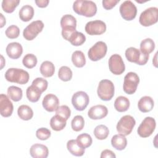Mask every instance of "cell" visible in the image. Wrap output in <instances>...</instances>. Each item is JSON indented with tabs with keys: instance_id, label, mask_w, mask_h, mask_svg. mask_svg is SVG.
<instances>
[{
	"instance_id": "1",
	"label": "cell",
	"mask_w": 158,
	"mask_h": 158,
	"mask_svg": "<svg viewBox=\"0 0 158 158\" xmlns=\"http://www.w3.org/2000/svg\"><path fill=\"white\" fill-rule=\"evenodd\" d=\"M73 9L77 14L86 17H93L97 12L96 4L92 1L77 0L73 2Z\"/></svg>"
},
{
	"instance_id": "2",
	"label": "cell",
	"mask_w": 158,
	"mask_h": 158,
	"mask_svg": "<svg viewBox=\"0 0 158 158\" xmlns=\"http://www.w3.org/2000/svg\"><path fill=\"white\" fill-rule=\"evenodd\" d=\"M5 78L7 81L12 83L23 85L29 80V73L21 69L10 68L5 73Z\"/></svg>"
},
{
	"instance_id": "3",
	"label": "cell",
	"mask_w": 158,
	"mask_h": 158,
	"mask_svg": "<svg viewBox=\"0 0 158 158\" xmlns=\"http://www.w3.org/2000/svg\"><path fill=\"white\" fill-rule=\"evenodd\" d=\"M114 85L112 81L104 79L101 80L99 83L97 93L101 100L110 101L114 96Z\"/></svg>"
},
{
	"instance_id": "4",
	"label": "cell",
	"mask_w": 158,
	"mask_h": 158,
	"mask_svg": "<svg viewBox=\"0 0 158 158\" xmlns=\"http://www.w3.org/2000/svg\"><path fill=\"white\" fill-rule=\"evenodd\" d=\"M125 57L129 62L139 65H145L149 59L148 54H145L139 49L133 47H130L126 49Z\"/></svg>"
},
{
	"instance_id": "5",
	"label": "cell",
	"mask_w": 158,
	"mask_h": 158,
	"mask_svg": "<svg viewBox=\"0 0 158 158\" xmlns=\"http://www.w3.org/2000/svg\"><path fill=\"white\" fill-rule=\"evenodd\" d=\"M158 20V9L151 7L146 9L141 12L139 18L140 24L144 27L151 26Z\"/></svg>"
},
{
	"instance_id": "6",
	"label": "cell",
	"mask_w": 158,
	"mask_h": 158,
	"mask_svg": "<svg viewBox=\"0 0 158 158\" xmlns=\"http://www.w3.org/2000/svg\"><path fill=\"white\" fill-rule=\"evenodd\" d=\"M136 124L135 118L130 115H126L121 117L117 124V131L120 134L127 136L131 133Z\"/></svg>"
},
{
	"instance_id": "7",
	"label": "cell",
	"mask_w": 158,
	"mask_h": 158,
	"mask_svg": "<svg viewBox=\"0 0 158 158\" xmlns=\"http://www.w3.org/2000/svg\"><path fill=\"white\" fill-rule=\"evenodd\" d=\"M139 83L138 75L133 72L127 73L124 77L123 89L125 93L128 94H132L136 91L137 87Z\"/></svg>"
},
{
	"instance_id": "8",
	"label": "cell",
	"mask_w": 158,
	"mask_h": 158,
	"mask_svg": "<svg viewBox=\"0 0 158 158\" xmlns=\"http://www.w3.org/2000/svg\"><path fill=\"white\" fill-rule=\"evenodd\" d=\"M107 46L106 43L102 41L96 42L88 51V56L92 61H98L102 59L106 54Z\"/></svg>"
},
{
	"instance_id": "9",
	"label": "cell",
	"mask_w": 158,
	"mask_h": 158,
	"mask_svg": "<svg viewBox=\"0 0 158 158\" xmlns=\"http://www.w3.org/2000/svg\"><path fill=\"white\" fill-rule=\"evenodd\" d=\"M156 126L155 119L151 117H146L138 127L137 133L142 138L149 137L154 131Z\"/></svg>"
},
{
	"instance_id": "10",
	"label": "cell",
	"mask_w": 158,
	"mask_h": 158,
	"mask_svg": "<svg viewBox=\"0 0 158 158\" xmlns=\"http://www.w3.org/2000/svg\"><path fill=\"white\" fill-rule=\"evenodd\" d=\"M44 23L41 20L33 21L23 30V36L25 40L31 41L42 31Z\"/></svg>"
},
{
	"instance_id": "11",
	"label": "cell",
	"mask_w": 158,
	"mask_h": 158,
	"mask_svg": "<svg viewBox=\"0 0 158 158\" xmlns=\"http://www.w3.org/2000/svg\"><path fill=\"white\" fill-rule=\"evenodd\" d=\"M122 17L127 21L133 20L137 14V8L136 6L130 0H127L122 3L119 8Z\"/></svg>"
},
{
	"instance_id": "12",
	"label": "cell",
	"mask_w": 158,
	"mask_h": 158,
	"mask_svg": "<svg viewBox=\"0 0 158 158\" xmlns=\"http://www.w3.org/2000/svg\"><path fill=\"white\" fill-rule=\"evenodd\" d=\"M88 95L84 91H80L74 93L72 98V104L74 108L78 111H82L86 109L89 104Z\"/></svg>"
},
{
	"instance_id": "13",
	"label": "cell",
	"mask_w": 158,
	"mask_h": 158,
	"mask_svg": "<svg viewBox=\"0 0 158 158\" xmlns=\"http://www.w3.org/2000/svg\"><path fill=\"white\" fill-rule=\"evenodd\" d=\"M109 68L114 75H118L123 73L125 70V66L122 57L117 54L112 55L109 59Z\"/></svg>"
},
{
	"instance_id": "14",
	"label": "cell",
	"mask_w": 158,
	"mask_h": 158,
	"mask_svg": "<svg viewBox=\"0 0 158 158\" xmlns=\"http://www.w3.org/2000/svg\"><path fill=\"white\" fill-rule=\"evenodd\" d=\"M85 30L89 35H100L106 31V25L99 20L89 21L86 23Z\"/></svg>"
},
{
	"instance_id": "15",
	"label": "cell",
	"mask_w": 158,
	"mask_h": 158,
	"mask_svg": "<svg viewBox=\"0 0 158 158\" xmlns=\"http://www.w3.org/2000/svg\"><path fill=\"white\" fill-rule=\"evenodd\" d=\"M14 106L9 98L4 94L0 95V113L4 117H10L13 112Z\"/></svg>"
},
{
	"instance_id": "16",
	"label": "cell",
	"mask_w": 158,
	"mask_h": 158,
	"mask_svg": "<svg viewBox=\"0 0 158 158\" xmlns=\"http://www.w3.org/2000/svg\"><path fill=\"white\" fill-rule=\"evenodd\" d=\"M43 107L48 112L56 111L59 105V100L58 98L53 94H48L46 95L42 101Z\"/></svg>"
},
{
	"instance_id": "17",
	"label": "cell",
	"mask_w": 158,
	"mask_h": 158,
	"mask_svg": "<svg viewBox=\"0 0 158 158\" xmlns=\"http://www.w3.org/2000/svg\"><path fill=\"white\" fill-rule=\"evenodd\" d=\"M108 114L107 108L101 104L96 105L91 107L88 112V117L93 120H99L104 118Z\"/></svg>"
},
{
	"instance_id": "18",
	"label": "cell",
	"mask_w": 158,
	"mask_h": 158,
	"mask_svg": "<svg viewBox=\"0 0 158 158\" xmlns=\"http://www.w3.org/2000/svg\"><path fill=\"white\" fill-rule=\"evenodd\" d=\"M6 51L10 58L17 59L21 56L23 52V48L19 43L12 42L8 44Z\"/></svg>"
},
{
	"instance_id": "19",
	"label": "cell",
	"mask_w": 158,
	"mask_h": 158,
	"mask_svg": "<svg viewBox=\"0 0 158 158\" xmlns=\"http://www.w3.org/2000/svg\"><path fill=\"white\" fill-rule=\"evenodd\" d=\"M30 153L34 158H46L49 154L47 146L41 144H33L30 149Z\"/></svg>"
},
{
	"instance_id": "20",
	"label": "cell",
	"mask_w": 158,
	"mask_h": 158,
	"mask_svg": "<svg viewBox=\"0 0 158 158\" xmlns=\"http://www.w3.org/2000/svg\"><path fill=\"white\" fill-rule=\"evenodd\" d=\"M154 106V102L152 98L148 96H145L139 100L138 102V107L139 110L144 113L152 110Z\"/></svg>"
},
{
	"instance_id": "21",
	"label": "cell",
	"mask_w": 158,
	"mask_h": 158,
	"mask_svg": "<svg viewBox=\"0 0 158 158\" xmlns=\"http://www.w3.org/2000/svg\"><path fill=\"white\" fill-rule=\"evenodd\" d=\"M60 26L62 30H76L77 20L70 14H66L60 19Z\"/></svg>"
},
{
	"instance_id": "22",
	"label": "cell",
	"mask_w": 158,
	"mask_h": 158,
	"mask_svg": "<svg viewBox=\"0 0 158 158\" xmlns=\"http://www.w3.org/2000/svg\"><path fill=\"white\" fill-rule=\"evenodd\" d=\"M67 148L72 155L77 157L82 156L85 152V148L81 147L76 139H70L67 143Z\"/></svg>"
},
{
	"instance_id": "23",
	"label": "cell",
	"mask_w": 158,
	"mask_h": 158,
	"mask_svg": "<svg viewBox=\"0 0 158 158\" xmlns=\"http://www.w3.org/2000/svg\"><path fill=\"white\" fill-rule=\"evenodd\" d=\"M111 144L117 150H123L127 145V140L125 136L122 134L115 135L111 139Z\"/></svg>"
},
{
	"instance_id": "24",
	"label": "cell",
	"mask_w": 158,
	"mask_h": 158,
	"mask_svg": "<svg viewBox=\"0 0 158 158\" xmlns=\"http://www.w3.org/2000/svg\"><path fill=\"white\" fill-rule=\"evenodd\" d=\"M67 120L62 117L56 114L50 120V126L54 131L62 130L66 126Z\"/></svg>"
},
{
	"instance_id": "25",
	"label": "cell",
	"mask_w": 158,
	"mask_h": 158,
	"mask_svg": "<svg viewBox=\"0 0 158 158\" xmlns=\"http://www.w3.org/2000/svg\"><path fill=\"white\" fill-rule=\"evenodd\" d=\"M114 107L119 112H125L130 107V101L125 96H118L115 100Z\"/></svg>"
},
{
	"instance_id": "26",
	"label": "cell",
	"mask_w": 158,
	"mask_h": 158,
	"mask_svg": "<svg viewBox=\"0 0 158 158\" xmlns=\"http://www.w3.org/2000/svg\"><path fill=\"white\" fill-rule=\"evenodd\" d=\"M19 14L22 21L28 22L33 17L34 9L30 5H25L20 9Z\"/></svg>"
},
{
	"instance_id": "27",
	"label": "cell",
	"mask_w": 158,
	"mask_h": 158,
	"mask_svg": "<svg viewBox=\"0 0 158 158\" xmlns=\"http://www.w3.org/2000/svg\"><path fill=\"white\" fill-rule=\"evenodd\" d=\"M40 70L41 74L43 77L48 78L54 75L55 72V67L51 62L46 60L41 64Z\"/></svg>"
},
{
	"instance_id": "28",
	"label": "cell",
	"mask_w": 158,
	"mask_h": 158,
	"mask_svg": "<svg viewBox=\"0 0 158 158\" xmlns=\"http://www.w3.org/2000/svg\"><path fill=\"white\" fill-rule=\"evenodd\" d=\"M17 114L20 118L23 120H29L33 116V111L31 108L27 105H21L17 110Z\"/></svg>"
},
{
	"instance_id": "29",
	"label": "cell",
	"mask_w": 158,
	"mask_h": 158,
	"mask_svg": "<svg viewBox=\"0 0 158 158\" xmlns=\"http://www.w3.org/2000/svg\"><path fill=\"white\" fill-rule=\"evenodd\" d=\"M72 61L73 65L78 68L83 67L86 64V59L83 52L81 51H75L72 55Z\"/></svg>"
},
{
	"instance_id": "30",
	"label": "cell",
	"mask_w": 158,
	"mask_h": 158,
	"mask_svg": "<svg viewBox=\"0 0 158 158\" xmlns=\"http://www.w3.org/2000/svg\"><path fill=\"white\" fill-rule=\"evenodd\" d=\"M155 48L154 41L151 38H146L140 43V51L145 54H149Z\"/></svg>"
},
{
	"instance_id": "31",
	"label": "cell",
	"mask_w": 158,
	"mask_h": 158,
	"mask_svg": "<svg viewBox=\"0 0 158 158\" xmlns=\"http://www.w3.org/2000/svg\"><path fill=\"white\" fill-rule=\"evenodd\" d=\"M22 89L17 86H10L7 88L8 97L13 101L17 102L20 101L22 98Z\"/></svg>"
},
{
	"instance_id": "32",
	"label": "cell",
	"mask_w": 158,
	"mask_h": 158,
	"mask_svg": "<svg viewBox=\"0 0 158 158\" xmlns=\"http://www.w3.org/2000/svg\"><path fill=\"white\" fill-rule=\"evenodd\" d=\"M41 93H42L39 89H38L33 85L28 86L26 91L27 97L28 99L31 102H36L38 101L41 97Z\"/></svg>"
},
{
	"instance_id": "33",
	"label": "cell",
	"mask_w": 158,
	"mask_h": 158,
	"mask_svg": "<svg viewBox=\"0 0 158 158\" xmlns=\"http://www.w3.org/2000/svg\"><path fill=\"white\" fill-rule=\"evenodd\" d=\"M86 41V36L81 32L75 31L70 36L68 41H69L72 45L78 46L82 45Z\"/></svg>"
},
{
	"instance_id": "34",
	"label": "cell",
	"mask_w": 158,
	"mask_h": 158,
	"mask_svg": "<svg viewBox=\"0 0 158 158\" xmlns=\"http://www.w3.org/2000/svg\"><path fill=\"white\" fill-rule=\"evenodd\" d=\"M109 134V128L104 125H99L96 126L94 130V135L95 137L100 140L106 139Z\"/></svg>"
},
{
	"instance_id": "35",
	"label": "cell",
	"mask_w": 158,
	"mask_h": 158,
	"mask_svg": "<svg viewBox=\"0 0 158 158\" xmlns=\"http://www.w3.org/2000/svg\"><path fill=\"white\" fill-rule=\"evenodd\" d=\"M20 3L19 0H3L1 6L3 10L7 13H12Z\"/></svg>"
},
{
	"instance_id": "36",
	"label": "cell",
	"mask_w": 158,
	"mask_h": 158,
	"mask_svg": "<svg viewBox=\"0 0 158 158\" xmlns=\"http://www.w3.org/2000/svg\"><path fill=\"white\" fill-rule=\"evenodd\" d=\"M77 141L78 144L83 148H87L89 147L93 143L91 136L88 133H82L79 135L77 138Z\"/></svg>"
},
{
	"instance_id": "37",
	"label": "cell",
	"mask_w": 158,
	"mask_h": 158,
	"mask_svg": "<svg viewBox=\"0 0 158 158\" xmlns=\"http://www.w3.org/2000/svg\"><path fill=\"white\" fill-rule=\"evenodd\" d=\"M58 77L63 81H70L72 78V71L67 66H62L58 71Z\"/></svg>"
},
{
	"instance_id": "38",
	"label": "cell",
	"mask_w": 158,
	"mask_h": 158,
	"mask_svg": "<svg viewBox=\"0 0 158 158\" xmlns=\"http://www.w3.org/2000/svg\"><path fill=\"white\" fill-rule=\"evenodd\" d=\"M71 126L73 131H81L85 126L84 118L81 115L75 116L71 122Z\"/></svg>"
},
{
	"instance_id": "39",
	"label": "cell",
	"mask_w": 158,
	"mask_h": 158,
	"mask_svg": "<svg viewBox=\"0 0 158 158\" xmlns=\"http://www.w3.org/2000/svg\"><path fill=\"white\" fill-rule=\"evenodd\" d=\"M22 63L25 67L32 69L35 67L37 64V58L36 56L33 54H27L23 57Z\"/></svg>"
},
{
	"instance_id": "40",
	"label": "cell",
	"mask_w": 158,
	"mask_h": 158,
	"mask_svg": "<svg viewBox=\"0 0 158 158\" xmlns=\"http://www.w3.org/2000/svg\"><path fill=\"white\" fill-rule=\"evenodd\" d=\"M31 85H33L38 89H39L41 93H43L46 90L48 86V81L43 78L38 77L32 81Z\"/></svg>"
},
{
	"instance_id": "41",
	"label": "cell",
	"mask_w": 158,
	"mask_h": 158,
	"mask_svg": "<svg viewBox=\"0 0 158 158\" xmlns=\"http://www.w3.org/2000/svg\"><path fill=\"white\" fill-rule=\"evenodd\" d=\"M6 35L7 38L10 39L17 38L20 35V29L19 28L14 25H10L5 31Z\"/></svg>"
},
{
	"instance_id": "42",
	"label": "cell",
	"mask_w": 158,
	"mask_h": 158,
	"mask_svg": "<svg viewBox=\"0 0 158 158\" xmlns=\"http://www.w3.org/2000/svg\"><path fill=\"white\" fill-rule=\"evenodd\" d=\"M56 114L67 120L70 117L71 110L67 106L62 105L59 106L56 110Z\"/></svg>"
},
{
	"instance_id": "43",
	"label": "cell",
	"mask_w": 158,
	"mask_h": 158,
	"mask_svg": "<svg viewBox=\"0 0 158 158\" xmlns=\"http://www.w3.org/2000/svg\"><path fill=\"white\" fill-rule=\"evenodd\" d=\"M51 131L46 128H40L36 131V137L40 140H46L51 136Z\"/></svg>"
},
{
	"instance_id": "44",
	"label": "cell",
	"mask_w": 158,
	"mask_h": 158,
	"mask_svg": "<svg viewBox=\"0 0 158 158\" xmlns=\"http://www.w3.org/2000/svg\"><path fill=\"white\" fill-rule=\"evenodd\" d=\"M119 0H103L102 1L103 7L106 10L112 9L119 2Z\"/></svg>"
},
{
	"instance_id": "45",
	"label": "cell",
	"mask_w": 158,
	"mask_h": 158,
	"mask_svg": "<svg viewBox=\"0 0 158 158\" xmlns=\"http://www.w3.org/2000/svg\"><path fill=\"white\" fill-rule=\"evenodd\" d=\"M100 157L101 158H115L116 156L112 151L109 149H105L102 151Z\"/></svg>"
},
{
	"instance_id": "46",
	"label": "cell",
	"mask_w": 158,
	"mask_h": 158,
	"mask_svg": "<svg viewBox=\"0 0 158 158\" xmlns=\"http://www.w3.org/2000/svg\"><path fill=\"white\" fill-rule=\"evenodd\" d=\"M49 1L48 0H36L35 3L38 7L41 8H44L47 7Z\"/></svg>"
},
{
	"instance_id": "47",
	"label": "cell",
	"mask_w": 158,
	"mask_h": 158,
	"mask_svg": "<svg viewBox=\"0 0 158 158\" xmlns=\"http://www.w3.org/2000/svg\"><path fill=\"white\" fill-rule=\"evenodd\" d=\"M1 17V28H2L4 25L6 24V19L4 17L3 15L2 14H0Z\"/></svg>"
}]
</instances>
